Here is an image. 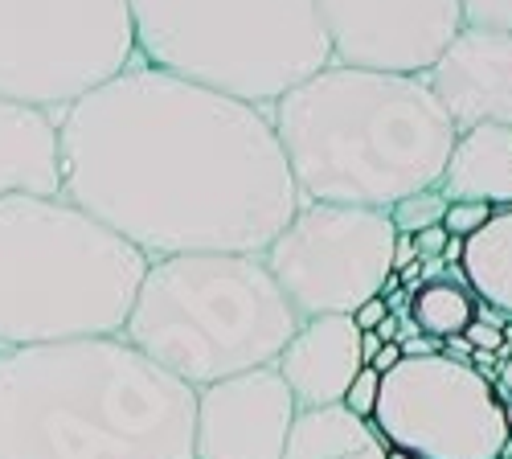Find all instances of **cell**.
Here are the masks:
<instances>
[{"label": "cell", "mask_w": 512, "mask_h": 459, "mask_svg": "<svg viewBox=\"0 0 512 459\" xmlns=\"http://www.w3.org/2000/svg\"><path fill=\"white\" fill-rule=\"evenodd\" d=\"M62 197L148 259L263 255L300 210L271 111L140 58L58 119Z\"/></svg>", "instance_id": "obj_1"}, {"label": "cell", "mask_w": 512, "mask_h": 459, "mask_svg": "<svg viewBox=\"0 0 512 459\" xmlns=\"http://www.w3.org/2000/svg\"><path fill=\"white\" fill-rule=\"evenodd\" d=\"M0 459H197V390L123 337L0 349Z\"/></svg>", "instance_id": "obj_2"}, {"label": "cell", "mask_w": 512, "mask_h": 459, "mask_svg": "<svg viewBox=\"0 0 512 459\" xmlns=\"http://www.w3.org/2000/svg\"><path fill=\"white\" fill-rule=\"evenodd\" d=\"M300 201L394 210L435 189L455 148V123L422 74L328 66L271 107Z\"/></svg>", "instance_id": "obj_3"}, {"label": "cell", "mask_w": 512, "mask_h": 459, "mask_svg": "<svg viewBox=\"0 0 512 459\" xmlns=\"http://www.w3.org/2000/svg\"><path fill=\"white\" fill-rule=\"evenodd\" d=\"M148 263L66 197H0V349L119 337Z\"/></svg>", "instance_id": "obj_4"}, {"label": "cell", "mask_w": 512, "mask_h": 459, "mask_svg": "<svg viewBox=\"0 0 512 459\" xmlns=\"http://www.w3.org/2000/svg\"><path fill=\"white\" fill-rule=\"evenodd\" d=\"M295 328L300 316L263 255H168L148 263L119 337L205 390L275 365Z\"/></svg>", "instance_id": "obj_5"}, {"label": "cell", "mask_w": 512, "mask_h": 459, "mask_svg": "<svg viewBox=\"0 0 512 459\" xmlns=\"http://www.w3.org/2000/svg\"><path fill=\"white\" fill-rule=\"evenodd\" d=\"M136 58L271 111L332 66L312 0H127Z\"/></svg>", "instance_id": "obj_6"}, {"label": "cell", "mask_w": 512, "mask_h": 459, "mask_svg": "<svg viewBox=\"0 0 512 459\" xmlns=\"http://www.w3.org/2000/svg\"><path fill=\"white\" fill-rule=\"evenodd\" d=\"M136 58L127 0H0V95L62 115Z\"/></svg>", "instance_id": "obj_7"}, {"label": "cell", "mask_w": 512, "mask_h": 459, "mask_svg": "<svg viewBox=\"0 0 512 459\" xmlns=\"http://www.w3.org/2000/svg\"><path fill=\"white\" fill-rule=\"evenodd\" d=\"M394 242L398 230L386 210L300 201L263 263L300 320L353 316L394 275Z\"/></svg>", "instance_id": "obj_8"}, {"label": "cell", "mask_w": 512, "mask_h": 459, "mask_svg": "<svg viewBox=\"0 0 512 459\" xmlns=\"http://www.w3.org/2000/svg\"><path fill=\"white\" fill-rule=\"evenodd\" d=\"M369 423L414 459H500L512 435L496 382L447 353L402 357L381 373Z\"/></svg>", "instance_id": "obj_9"}, {"label": "cell", "mask_w": 512, "mask_h": 459, "mask_svg": "<svg viewBox=\"0 0 512 459\" xmlns=\"http://www.w3.org/2000/svg\"><path fill=\"white\" fill-rule=\"evenodd\" d=\"M332 66L426 74L463 33L459 0H312Z\"/></svg>", "instance_id": "obj_10"}, {"label": "cell", "mask_w": 512, "mask_h": 459, "mask_svg": "<svg viewBox=\"0 0 512 459\" xmlns=\"http://www.w3.org/2000/svg\"><path fill=\"white\" fill-rule=\"evenodd\" d=\"M295 410L275 365L197 390V459H283Z\"/></svg>", "instance_id": "obj_11"}, {"label": "cell", "mask_w": 512, "mask_h": 459, "mask_svg": "<svg viewBox=\"0 0 512 459\" xmlns=\"http://www.w3.org/2000/svg\"><path fill=\"white\" fill-rule=\"evenodd\" d=\"M455 132L484 123L512 128V37L463 29L439 62L422 74Z\"/></svg>", "instance_id": "obj_12"}, {"label": "cell", "mask_w": 512, "mask_h": 459, "mask_svg": "<svg viewBox=\"0 0 512 459\" xmlns=\"http://www.w3.org/2000/svg\"><path fill=\"white\" fill-rule=\"evenodd\" d=\"M361 328L353 316H312L300 320L295 337L279 353L275 369L287 382L300 410L340 406L361 373Z\"/></svg>", "instance_id": "obj_13"}, {"label": "cell", "mask_w": 512, "mask_h": 459, "mask_svg": "<svg viewBox=\"0 0 512 459\" xmlns=\"http://www.w3.org/2000/svg\"><path fill=\"white\" fill-rule=\"evenodd\" d=\"M46 107L0 95V197H62V140Z\"/></svg>", "instance_id": "obj_14"}, {"label": "cell", "mask_w": 512, "mask_h": 459, "mask_svg": "<svg viewBox=\"0 0 512 459\" xmlns=\"http://www.w3.org/2000/svg\"><path fill=\"white\" fill-rule=\"evenodd\" d=\"M439 193L447 201H484L492 210L512 205V128L484 123L459 132L439 177Z\"/></svg>", "instance_id": "obj_15"}, {"label": "cell", "mask_w": 512, "mask_h": 459, "mask_svg": "<svg viewBox=\"0 0 512 459\" xmlns=\"http://www.w3.org/2000/svg\"><path fill=\"white\" fill-rule=\"evenodd\" d=\"M283 459H386V439L349 406L295 410Z\"/></svg>", "instance_id": "obj_16"}, {"label": "cell", "mask_w": 512, "mask_h": 459, "mask_svg": "<svg viewBox=\"0 0 512 459\" xmlns=\"http://www.w3.org/2000/svg\"><path fill=\"white\" fill-rule=\"evenodd\" d=\"M459 271L480 304L512 316V205L492 210V218L472 238H463Z\"/></svg>", "instance_id": "obj_17"}, {"label": "cell", "mask_w": 512, "mask_h": 459, "mask_svg": "<svg viewBox=\"0 0 512 459\" xmlns=\"http://www.w3.org/2000/svg\"><path fill=\"white\" fill-rule=\"evenodd\" d=\"M476 291L467 287L463 271H451L435 283H422L410 300V320L418 332L435 341H451V337H463V328L476 320Z\"/></svg>", "instance_id": "obj_18"}, {"label": "cell", "mask_w": 512, "mask_h": 459, "mask_svg": "<svg viewBox=\"0 0 512 459\" xmlns=\"http://www.w3.org/2000/svg\"><path fill=\"white\" fill-rule=\"evenodd\" d=\"M447 197L435 189H422L414 197H402L394 210H390V222L398 234H422V230H431V226H443V214H447Z\"/></svg>", "instance_id": "obj_19"}, {"label": "cell", "mask_w": 512, "mask_h": 459, "mask_svg": "<svg viewBox=\"0 0 512 459\" xmlns=\"http://www.w3.org/2000/svg\"><path fill=\"white\" fill-rule=\"evenodd\" d=\"M459 17H463V29L512 37V0H459Z\"/></svg>", "instance_id": "obj_20"}, {"label": "cell", "mask_w": 512, "mask_h": 459, "mask_svg": "<svg viewBox=\"0 0 512 459\" xmlns=\"http://www.w3.org/2000/svg\"><path fill=\"white\" fill-rule=\"evenodd\" d=\"M488 218H492V205H484V201H451L443 214V230L451 238H472Z\"/></svg>", "instance_id": "obj_21"}, {"label": "cell", "mask_w": 512, "mask_h": 459, "mask_svg": "<svg viewBox=\"0 0 512 459\" xmlns=\"http://www.w3.org/2000/svg\"><path fill=\"white\" fill-rule=\"evenodd\" d=\"M377 394H381V373L373 365H361V373L353 378V386H349V394H345V402H340V406H349L357 419H373Z\"/></svg>", "instance_id": "obj_22"}, {"label": "cell", "mask_w": 512, "mask_h": 459, "mask_svg": "<svg viewBox=\"0 0 512 459\" xmlns=\"http://www.w3.org/2000/svg\"><path fill=\"white\" fill-rule=\"evenodd\" d=\"M414 238V250H418V259H443V250H447V230L443 226H431V230H422V234H410Z\"/></svg>", "instance_id": "obj_23"}, {"label": "cell", "mask_w": 512, "mask_h": 459, "mask_svg": "<svg viewBox=\"0 0 512 459\" xmlns=\"http://www.w3.org/2000/svg\"><path fill=\"white\" fill-rule=\"evenodd\" d=\"M386 316H390V300H386V296H373V300H365V304L353 312V324H357L361 332H373Z\"/></svg>", "instance_id": "obj_24"}, {"label": "cell", "mask_w": 512, "mask_h": 459, "mask_svg": "<svg viewBox=\"0 0 512 459\" xmlns=\"http://www.w3.org/2000/svg\"><path fill=\"white\" fill-rule=\"evenodd\" d=\"M431 353H443V341H435V337H410V341H402V357H431Z\"/></svg>", "instance_id": "obj_25"}, {"label": "cell", "mask_w": 512, "mask_h": 459, "mask_svg": "<svg viewBox=\"0 0 512 459\" xmlns=\"http://www.w3.org/2000/svg\"><path fill=\"white\" fill-rule=\"evenodd\" d=\"M414 263H418L414 238H410V234H398V242H394V271H406V267H414Z\"/></svg>", "instance_id": "obj_26"}, {"label": "cell", "mask_w": 512, "mask_h": 459, "mask_svg": "<svg viewBox=\"0 0 512 459\" xmlns=\"http://www.w3.org/2000/svg\"><path fill=\"white\" fill-rule=\"evenodd\" d=\"M398 361H402V345H394V341H390V345H381V349H377V357H373L369 365H373L377 373H390Z\"/></svg>", "instance_id": "obj_27"}, {"label": "cell", "mask_w": 512, "mask_h": 459, "mask_svg": "<svg viewBox=\"0 0 512 459\" xmlns=\"http://www.w3.org/2000/svg\"><path fill=\"white\" fill-rule=\"evenodd\" d=\"M377 349H381V341H377V332H361V361L369 365L373 357H377Z\"/></svg>", "instance_id": "obj_28"}, {"label": "cell", "mask_w": 512, "mask_h": 459, "mask_svg": "<svg viewBox=\"0 0 512 459\" xmlns=\"http://www.w3.org/2000/svg\"><path fill=\"white\" fill-rule=\"evenodd\" d=\"M386 459H414L410 451H402V447H386Z\"/></svg>", "instance_id": "obj_29"}]
</instances>
